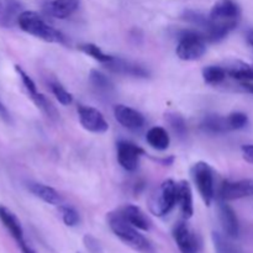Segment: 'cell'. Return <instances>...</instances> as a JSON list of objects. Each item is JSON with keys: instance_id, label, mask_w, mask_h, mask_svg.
<instances>
[{"instance_id": "cell-1", "label": "cell", "mask_w": 253, "mask_h": 253, "mask_svg": "<svg viewBox=\"0 0 253 253\" xmlns=\"http://www.w3.org/2000/svg\"><path fill=\"white\" fill-rule=\"evenodd\" d=\"M241 19V6L236 0H217L208 15L203 35L208 42H220L234 31Z\"/></svg>"}, {"instance_id": "cell-27", "label": "cell", "mask_w": 253, "mask_h": 253, "mask_svg": "<svg viewBox=\"0 0 253 253\" xmlns=\"http://www.w3.org/2000/svg\"><path fill=\"white\" fill-rule=\"evenodd\" d=\"M49 88H51L52 94L56 96L59 104H62V105H71L73 103V95L59 82L51 81L49 82Z\"/></svg>"}, {"instance_id": "cell-24", "label": "cell", "mask_w": 253, "mask_h": 253, "mask_svg": "<svg viewBox=\"0 0 253 253\" xmlns=\"http://www.w3.org/2000/svg\"><path fill=\"white\" fill-rule=\"evenodd\" d=\"M203 79L209 85H217L226 79L227 73L225 67L220 66H208L202 72Z\"/></svg>"}, {"instance_id": "cell-16", "label": "cell", "mask_w": 253, "mask_h": 253, "mask_svg": "<svg viewBox=\"0 0 253 253\" xmlns=\"http://www.w3.org/2000/svg\"><path fill=\"white\" fill-rule=\"evenodd\" d=\"M119 211L136 229L142 230V231H148L151 229L150 217L142 211V209H140L136 205H125L121 209H119Z\"/></svg>"}, {"instance_id": "cell-23", "label": "cell", "mask_w": 253, "mask_h": 253, "mask_svg": "<svg viewBox=\"0 0 253 253\" xmlns=\"http://www.w3.org/2000/svg\"><path fill=\"white\" fill-rule=\"evenodd\" d=\"M202 127L203 130L210 133H225L230 131L226 116H220L216 114H210L205 116L202 123Z\"/></svg>"}, {"instance_id": "cell-10", "label": "cell", "mask_w": 253, "mask_h": 253, "mask_svg": "<svg viewBox=\"0 0 253 253\" xmlns=\"http://www.w3.org/2000/svg\"><path fill=\"white\" fill-rule=\"evenodd\" d=\"M253 197V179H241L236 182H224L220 189V199L225 202Z\"/></svg>"}, {"instance_id": "cell-4", "label": "cell", "mask_w": 253, "mask_h": 253, "mask_svg": "<svg viewBox=\"0 0 253 253\" xmlns=\"http://www.w3.org/2000/svg\"><path fill=\"white\" fill-rule=\"evenodd\" d=\"M178 204V183L167 179L156 189L150 200V210L158 217L166 216Z\"/></svg>"}, {"instance_id": "cell-2", "label": "cell", "mask_w": 253, "mask_h": 253, "mask_svg": "<svg viewBox=\"0 0 253 253\" xmlns=\"http://www.w3.org/2000/svg\"><path fill=\"white\" fill-rule=\"evenodd\" d=\"M20 29L31 36L49 42V43H66V37L61 31L48 24L39 12L24 10L17 21Z\"/></svg>"}, {"instance_id": "cell-3", "label": "cell", "mask_w": 253, "mask_h": 253, "mask_svg": "<svg viewBox=\"0 0 253 253\" xmlns=\"http://www.w3.org/2000/svg\"><path fill=\"white\" fill-rule=\"evenodd\" d=\"M108 224L111 231L115 236H118L124 244L130 246L131 249L136 250L138 252H150L151 244L147 241L145 236L136 229L135 226L130 224L119 210L108 214Z\"/></svg>"}, {"instance_id": "cell-36", "label": "cell", "mask_w": 253, "mask_h": 253, "mask_svg": "<svg viewBox=\"0 0 253 253\" xmlns=\"http://www.w3.org/2000/svg\"><path fill=\"white\" fill-rule=\"evenodd\" d=\"M247 41H249V43L253 47V30H250V31L247 32Z\"/></svg>"}, {"instance_id": "cell-29", "label": "cell", "mask_w": 253, "mask_h": 253, "mask_svg": "<svg viewBox=\"0 0 253 253\" xmlns=\"http://www.w3.org/2000/svg\"><path fill=\"white\" fill-rule=\"evenodd\" d=\"M15 71H16V73L19 74L20 79H21L22 82V85H24L25 90H26L27 95L30 96V99H34L35 96L39 95L40 91L37 90L36 84H35V82L32 81L31 77H30L29 74H27L20 66H15Z\"/></svg>"}, {"instance_id": "cell-17", "label": "cell", "mask_w": 253, "mask_h": 253, "mask_svg": "<svg viewBox=\"0 0 253 253\" xmlns=\"http://www.w3.org/2000/svg\"><path fill=\"white\" fill-rule=\"evenodd\" d=\"M27 188H29V190L35 197L41 199L42 202L51 205H62L63 200H62L61 194L54 188L37 182L27 183Z\"/></svg>"}, {"instance_id": "cell-22", "label": "cell", "mask_w": 253, "mask_h": 253, "mask_svg": "<svg viewBox=\"0 0 253 253\" xmlns=\"http://www.w3.org/2000/svg\"><path fill=\"white\" fill-rule=\"evenodd\" d=\"M211 240L215 253H244L242 250L232 241L234 239L226 236L225 234L214 231L211 234Z\"/></svg>"}, {"instance_id": "cell-32", "label": "cell", "mask_w": 253, "mask_h": 253, "mask_svg": "<svg viewBox=\"0 0 253 253\" xmlns=\"http://www.w3.org/2000/svg\"><path fill=\"white\" fill-rule=\"evenodd\" d=\"M83 245L89 253H104L103 246H101L100 241L93 235H84L83 236Z\"/></svg>"}, {"instance_id": "cell-21", "label": "cell", "mask_w": 253, "mask_h": 253, "mask_svg": "<svg viewBox=\"0 0 253 253\" xmlns=\"http://www.w3.org/2000/svg\"><path fill=\"white\" fill-rule=\"evenodd\" d=\"M146 141L155 150L165 151L169 147L170 137L166 128L161 127V126H155V127L148 130L147 136H146Z\"/></svg>"}, {"instance_id": "cell-8", "label": "cell", "mask_w": 253, "mask_h": 253, "mask_svg": "<svg viewBox=\"0 0 253 253\" xmlns=\"http://www.w3.org/2000/svg\"><path fill=\"white\" fill-rule=\"evenodd\" d=\"M173 239L182 253H199L200 240L185 221H179L173 229Z\"/></svg>"}, {"instance_id": "cell-18", "label": "cell", "mask_w": 253, "mask_h": 253, "mask_svg": "<svg viewBox=\"0 0 253 253\" xmlns=\"http://www.w3.org/2000/svg\"><path fill=\"white\" fill-rule=\"evenodd\" d=\"M0 221L2 222L7 231L10 232L12 237L16 240L17 244L25 242L24 240V230H22L21 222L17 219L16 215L12 211H10L7 208L0 205Z\"/></svg>"}, {"instance_id": "cell-15", "label": "cell", "mask_w": 253, "mask_h": 253, "mask_svg": "<svg viewBox=\"0 0 253 253\" xmlns=\"http://www.w3.org/2000/svg\"><path fill=\"white\" fill-rule=\"evenodd\" d=\"M22 11V4L19 0H0V27L10 29L17 25Z\"/></svg>"}, {"instance_id": "cell-33", "label": "cell", "mask_w": 253, "mask_h": 253, "mask_svg": "<svg viewBox=\"0 0 253 253\" xmlns=\"http://www.w3.org/2000/svg\"><path fill=\"white\" fill-rule=\"evenodd\" d=\"M242 151V157L246 162L253 165V143H247L241 147Z\"/></svg>"}, {"instance_id": "cell-30", "label": "cell", "mask_w": 253, "mask_h": 253, "mask_svg": "<svg viewBox=\"0 0 253 253\" xmlns=\"http://www.w3.org/2000/svg\"><path fill=\"white\" fill-rule=\"evenodd\" d=\"M227 118V125H229L230 131L235 130H242L249 125V116L241 111H234Z\"/></svg>"}, {"instance_id": "cell-12", "label": "cell", "mask_w": 253, "mask_h": 253, "mask_svg": "<svg viewBox=\"0 0 253 253\" xmlns=\"http://www.w3.org/2000/svg\"><path fill=\"white\" fill-rule=\"evenodd\" d=\"M217 212H219L220 224L224 230V234L231 239H237L240 235V222L235 210L225 200L220 199Z\"/></svg>"}, {"instance_id": "cell-34", "label": "cell", "mask_w": 253, "mask_h": 253, "mask_svg": "<svg viewBox=\"0 0 253 253\" xmlns=\"http://www.w3.org/2000/svg\"><path fill=\"white\" fill-rule=\"evenodd\" d=\"M0 120H2L4 123H10V121H11L10 113L7 111L6 106L1 103V100H0Z\"/></svg>"}, {"instance_id": "cell-7", "label": "cell", "mask_w": 253, "mask_h": 253, "mask_svg": "<svg viewBox=\"0 0 253 253\" xmlns=\"http://www.w3.org/2000/svg\"><path fill=\"white\" fill-rule=\"evenodd\" d=\"M79 123L86 131L93 133H104L109 130V125L105 118L98 109L93 106L79 105L78 109Z\"/></svg>"}, {"instance_id": "cell-28", "label": "cell", "mask_w": 253, "mask_h": 253, "mask_svg": "<svg viewBox=\"0 0 253 253\" xmlns=\"http://www.w3.org/2000/svg\"><path fill=\"white\" fill-rule=\"evenodd\" d=\"M168 124L172 127V130L177 133L178 136L183 137L187 133V123H185L184 118L177 113H168L166 115Z\"/></svg>"}, {"instance_id": "cell-14", "label": "cell", "mask_w": 253, "mask_h": 253, "mask_svg": "<svg viewBox=\"0 0 253 253\" xmlns=\"http://www.w3.org/2000/svg\"><path fill=\"white\" fill-rule=\"evenodd\" d=\"M81 0H49L44 4L43 10L47 15L64 20L78 10Z\"/></svg>"}, {"instance_id": "cell-25", "label": "cell", "mask_w": 253, "mask_h": 253, "mask_svg": "<svg viewBox=\"0 0 253 253\" xmlns=\"http://www.w3.org/2000/svg\"><path fill=\"white\" fill-rule=\"evenodd\" d=\"M89 81H90V84L99 91V93H110L114 89V84L108 77L105 76L101 72L96 71V69H93L90 71V74H89Z\"/></svg>"}, {"instance_id": "cell-31", "label": "cell", "mask_w": 253, "mask_h": 253, "mask_svg": "<svg viewBox=\"0 0 253 253\" xmlns=\"http://www.w3.org/2000/svg\"><path fill=\"white\" fill-rule=\"evenodd\" d=\"M59 211H61L62 220L64 225L68 227H74L79 224V214L74 208L68 205H59Z\"/></svg>"}, {"instance_id": "cell-13", "label": "cell", "mask_w": 253, "mask_h": 253, "mask_svg": "<svg viewBox=\"0 0 253 253\" xmlns=\"http://www.w3.org/2000/svg\"><path fill=\"white\" fill-rule=\"evenodd\" d=\"M105 68L113 73L123 74V76H131V77H137V78H146L148 77L150 72L145 68L143 66L137 63H133L131 61H126V59L120 58V57H114L104 64Z\"/></svg>"}, {"instance_id": "cell-26", "label": "cell", "mask_w": 253, "mask_h": 253, "mask_svg": "<svg viewBox=\"0 0 253 253\" xmlns=\"http://www.w3.org/2000/svg\"><path fill=\"white\" fill-rule=\"evenodd\" d=\"M78 48L81 49L83 53L88 54L89 57H91V58L95 59V61H98L99 63H101V64L108 63V62L113 58V56L104 53V52L101 51L100 47L96 46V44H94V43H83V44H81Z\"/></svg>"}, {"instance_id": "cell-19", "label": "cell", "mask_w": 253, "mask_h": 253, "mask_svg": "<svg viewBox=\"0 0 253 253\" xmlns=\"http://www.w3.org/2000/svg\"><path fill=\"white\" fill-rule=\"evenodd\" d=\"M178 205L180 208L183 217L185 220L190 219L194 214L193 207V193L189 183L187 180H180L178 183Z\"/></svg>"}, {"instance_id": "cell-6", "label": "cell", "mask_w": 253, "mask_h": 253, "mask_svg": "<svg viewBox=\"0 0 253 253\" xmlns=\"http://www.w3.org/2000/svg\"><path fill=\"white\" fill-rule=\"evenodd\" d=\"M192 178L198 188L200 197L207 207H210L215 199V183L212 168L207 162H198L190 169Z\"/></svg>"}, {"instance_id": "cell-20", "label": "cell", "mask_w": 253, "mask_h": 253, "mask_svg": "<svg viewBox=\"0 0 253 253\" xmlns=\"http://www.w3.org/2000/svg\"><path fill=\"white\" fill-rule=\"evenodd\" d=\"M227 76L240 82H253V64L242 61H232L225 67Z\"/></svg>"}, {"instance_id": "cell-5", "label": "cell", "mask_w": 253, "mask_h": 253, "mask_svg": "<svg viewBox=\"0 0 253 253\" xmlns=\"http://www.w3.org/2000/svg\"><path fill=\"white\" fill-rule=\"evenodd\" d=\"M207 42L202 31L188 30L180 35L175 53L182 61H197L207 52Z\"/></svg>"}, {"instance_id": "cell-35", "label": "cell", "mask_w": 253, "mask_h": 253, "mask_svg": "<svg viewBox=\"0 0 253 253\" xmlns=\"http://www.w3.org/2000/svg\"><path fill=\"white\" fill-rule=\"evenodd\" d=\"M19 246H20V249H21L22 253H36L34 250L31 249V247L29 246V245L26 244V242H21V244H19Z\"/></svg>"}, {"instance_id": "cell-9", "label": "cell", "mask_w": 253, "mask_h": 253, "mask_svg": "<svg viewBox=\"0 0 253 253\" xmlns=\"http://www.w3.org/2000/svg\"><path fill=\"white\" fill-rule=\"evenodd\" d=\"M118 162L127 172H135L140 165V160L145 151L140 146L130 141H120L118 143Z\"/></svg>"}, {"instance_id": "cell-11", "label": "cell", "mask_w": 253, "mask_h": 253, "mask_svg": "<svg viewBox=\"0 0 253 253\" xmlns=\"http://www.w3.org/2000/svg\"><path fill=\"white\" fill-rule=\"evenodd\" d=\"M114 116L120 125L131 131H137L145 126V116L140 111L124 104H119L114 108Z\"/></svg>"}]
</instances>
